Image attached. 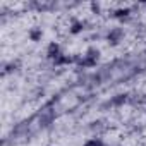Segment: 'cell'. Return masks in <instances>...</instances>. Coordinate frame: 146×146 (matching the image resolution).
Returning <instances> with one entry per match:
<instances>
[{"mask_svg": "<svg viewBox=\"0 0 146 146\" xmlns=\"http://www.w3.org/2000/svg\"><path fill=\"white\" fill-rule=\"evenodd\" d=\"M29 38H31L33 41H38V40L41 38V31H40V29H35V31H31V33H29Z\"/></svg>", "mask_w": 146, "mask_h": 146, "instance_id": "obj_5", "label": "cell"}, {"mask_svg": "<svg viewBox=\"0 0 146 146\" xmlns=\"http://www.w3.org/2000/svg\"><path fill=\"white\" fill-rule=\"evenodd\" d=\"M120 35H122V33H120L119 29H113V31H110V33H108V40H110V41H112V43L115 45V43L119 41V38H120Z\"/></svg>", "mask_w": 146, "mask_h": 146, "instance_id": "obj_2", "label": "cell"}, {"mask_svg": "<svg viewBox=\"0 0 146 146\" xmlns=\"http://www.w3.org/2000/svg\"><path fill=\"white\" fill-rule=\"evenodd\" d=\"M84 146H103V143H102L100 139H96V137H93V139H90V141H86V143H84Z\"/></svg>", "mask_w": 146, "mask_h": 146, "instance_id": "obj_4", "label": "cell"}, {"mask_svg": "<svg viewBox=\"0 0 146 146\" xmlns=\"http://www.w3.org/2000/svg\"><path fill=\"white\" fill-rule=\"evenodd\" d=\"M46 55H48L50 58H53V60H55L57 57H60L62 53L58 52V45H57V43H50V45H48V50H46Z\"/></svg>", "mask_w": 146, "mask_h": 146, "instance_id": "obj_1", "label": "cell"}, {"mask_svg": "<svg viewBox=\"0 0 146 146\" xmlns=\"http://www.w3.org/2000/svg\"><path fill=\"white\" fill-rule=\"evenodd\" d=\"M79 31H83V23H74V24H72V28H70V33L72 35H78Z\"/></svg>", "mask_w": 146, "mask_h": 146, "instance_id": "obj_3", "label": "cell"}, {"mask_svg": "<svg viewBox=\"0 0 146 146\" xmlns=\"http://www.w3.org/2000/svg\"><path fill=\"white\" fill-rule=\"evenodd\" d=\"M124 102H125V96H124V95H117V98L112 100L113 105H120V103H124Z\"/></svg>", "mask_w": 146, "mask_h": 146, "instance_id": "obj_6", "label": "cell"}, {"mask_svg": "<svg viewBox=\"0 0 146 146\" xmlns=\"http://www.w3.org/2000/svg\"><path fill=\"white\" fill-rule=\"evenodd\" d=\"M127 14H129V11H127V9H120V11H117V12H115V16H117V17H125Z\"/></svg>", "mask_w": 146, "mask_h": 146, "instance_id": "obj_7", "label": "cell"}]
</instances>
